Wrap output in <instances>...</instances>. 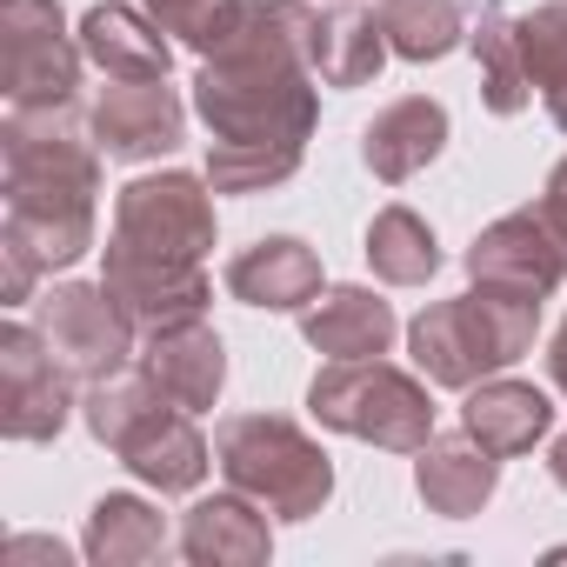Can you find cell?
I'll return each instance as SVG.
<instances>
[{"instance_id": "obj_1", "label": "cell", "mask_w": 567, "mask_h": 567, "mask_svg": "<svg viewBox=\"0 0 567 567\" xmlns=\"http://www.w3.org/2000/svg\"><path fill=\"white\" fill-rule=\"evenodd\" d=\"M315 0H207L181 48L200 54L194 114L214 194H274L308 161L321 81L308 61Z\"/></svg>"}, {"instance_id": "obj_2", "label": "cell", "mask_w": 567, "mask_h": 567, "mask_svg": "<svg viewBox=\"0 0 567 567\" xmlns=\"http://www.w3.org/2000/svg\"><path fill=\"white\" fill-rule=\"evenodd\" d=\"M101 280L127 308L141 334L200 321L214 301L207 254H214V181L187 167L141 174L114 194V227L101 247Z\"/></svg>"}, {"instance_id": "obj_3", "label": "cell", "mask_w": 567, "mask_h": 567, "mask_svg": "<svg viewBox=\"0 0 567 567\" xmlns=\"http://www.w3.org/2000/svg\"><path fill=\"white\" fill-rule=\"evenodd\" d=\"M0 247H21L41 274L74 267L94 247L101 214V141L74 107H8L0 121Z\"/></svg>"}, {"instance_id": "obj_4", "label": "cell", "mask_w": 567, "mask_h": 567, "mask_svg": "<svg viewBox=\"0 0 567 567\" xmlns=\"http://www.w3.org/2000/svg\"><path fill=\"white\" fill-rule=\"evenodd\" d=\"M81 421H87V434H94L101 447H114L121 467H127L141 487H154V494H194V487L207 481V467H214V447L200 441L194 414L174 408V401L141 374V361L121 368V374L87 381Z\"/></svg>"}, {"instance_id": "obj_5", "label": "cell", "mask_w": 567, "mask_h": 567, "mask_svg": "<svg viewBox=\"0 0 567 567\" xmlns=\"http://www.w3.org/2000/svg\"><path fill=\"white\" fill-rule=\"evenodd\" d=\"M540 341V301L534 295H507V288H474L454 301H434L408 321V354L434 388L467 394L487 374H507L514 361H527Z\"/></svg>"}, {"instance_id": "obj_6", "label": "cell", "mask_w": 567, "mask_h": 567, "mask_svg": "<svg viewBox=\"0 0 567 567\" xmlns=\"http://www.w3.org/2000/svg\"><path fill=\"white\" fill-rule=\"evenodd\" d=\"M214 467L274 520H315L334 501L328 447L288 414H227L214 427Z\"/></svg>"}, {"instance_id": "obj_7", "label": "cell", "mask_w": 567, "mask_h": 567, "mask_svg": "<svg viewBox=\"0 0 567 567\" xmlns=\"http://www.w3.org/2000/svg\"><path fill=\"white\" fill-rule=\"evenodd\" d=\"M427 388H434L427 374H408L388 354L328 361L308 381V414L328 434H348V441H368L388 454H421L434 441V394Z\"/></svg>"}, {"instance_id": "obj_8", "label": "cell", "mask_w": 567, "mask_h": 567, "mask_svg": "<svg viewBox=\"0 0 567 567\" xmlns=\"http://www.w3.org/2000/svg\"><path fill=\"white\" fill-rule=\"evenodd\" d=\"M81 34H68L61 0H0V81L8 107H74L81 94Z\"/></svg>"}, {"instance_id": "obj_9", "label": "cell", "mask_w": 567, "mask_h": 567, "mask_svg": "<svg viewBox=\"0 0 567 567\" xmlns=\"http://www.w3.org/2000/svg\"><path fill=\"white\" fill-rule=\"evenodd\" d=\"M41 334H48V348H54V361L87 388V381H101V374H121V368H134V321H127V308L107 295V280H61V288H48L41 295V321H34Z\"/></svg>"}, {"instance_id": "obj_10", "label": "cell", "mask_w": 567, "mask_h": 567, "mask_svg": "<svg viewBox=\"0 0 567 567\" xmlns=\"http://www.w3.org/2000/svg\"><path fill=\"white\" fill-rule=\"evenodd\" d=\"M74 414V374L54 361L48 334L28 321L0 328V434L8 441H54Z\"/></svg>"}, {"instance_id": "obj_11", "label": "cell", "mask_w": 567, "mask_h": 567, "mask_svg": "<svg viewBox=\"0 0 567 567\" xmlns=\"http://www.w3.org/2000/svg\"><path fill=\"white\" fill-rule=\"evenodd\" d=\"M467 274L481 288H507V295H560L567 280V247L554 240V227L540 220V207H514L501 220H487L467 247Z\"/></svg>"}, {"instance_id": "obj_12", "label": "cell", "mask_w": 567, "mask_h": 567, "mask_svg": "<svg viewBox=\"0 0 567 567\" xmlns=\"http://www.w3.org/2000/svg\"><path fill=\"white\" fill-rule=\"evenodd\" d=\"M107 161H167L187 141V101L167 81H107L87 107Z\"/></svg>"}, {"instance_id": "obj_13", "label": "cell", "mask_w": 567, "mask_h": 567, "mask_svg": "<svg viewBox=\"0 0 567 567\" xmlns=\"http://www.w3.org/2000/svg\"><path fill=\"white\" fill-rule=\"evenodd\" d=\"M227 295L240 308H260V315H308L328 295L321 254L301 234H267L227 260Z\"/></svg>"}, {"instance_id": "obj_14", "label": "cell", "mask_w": 567, "mask_h": 567, "mask_svg": "<svg viewBox=\"0 0 567 567\" xmlns=\"http://www.w3.org/2000/svg\"><path fill=\"white\" fill-rule=\"evenodd\" d=\"M134 361H141V374H147L174 408H187V414H207V408L220 401V388H227V348H220V334L207 328V315H200V321L154 328Z\"/></svg>"}, {"instance_id": "obj_15", "label": "cell", "mask_w": 567, "mask_h": 567, "mask_svg": "<svg viewBox=\"0 0 567 567\" xmlns=\"http://www.w3.org/2000/svg\"><path fill=\"white\" fill-rule=\"evenodd\" d=\"M274 514L260 501H247L240 487L227 494H200L187 514H181V554L194 567H267L274 554Z\"/></svg>"}, {"instance_id": "obj_16", "label": "cell", "mask_w": 567, "mask_h": 567, "mask_svg": "<svg viewBox=\"0 0 567 567\" xmlns=\"http://www.w3.org/2000/svg\"><path fill=\"white\" fill-rule=\"evenodd\" d=\"M81 54L87 68H101L107 81H167L174 68V41L147 8H127V0H101V8L81 14Z\"/></svg>"}, {"instance_id": "obj_17", "label": "cell", "mask_w": 567, "mask_h": 567, "mask_svg": "<svg viewBox=\"0 0 567 567\" xmlns=\"http://www.w3.org/2000/svg\"><path fill=\"white\" fill-rule=\"evenodd\" d=\"M494 487H501V454H487L467 427L461 434H434L414 454V494L441 520H474L494 501Z\"/></svg>"}, {"instance_id": "obj_18", "label": "cell", "mask_w": 567, "mask_h": 567, "mask_svg": "<svg viewBox=\"0 0 567 567\" xmlns=\"http://www.w3.org/2000/svg\"><path fill=\"white\" fill-rule=\"evenodd\" d=\"M441 147H447V107L427 101V94H401V101H388V107L361 127V161H368V174L388 181V187H401V181H414L421 167H434Z\"/></svg>"}, {"instance_id": "obj_19", "label": "cell", "mask_w": 567, "mask_h": 567, "mask_svg": "<svg viewBox=\"0 0 567 567\" xmlns=\"http://www.w3.org/2000/svg\"><path fill=\"white\" fill-rule=\"evenodd\" d=\"M461 427H467L487 454L514 461V454H534V441H547V427H554V401H547L534 381L487 374V381L467 388V401H461Z\"/></svg>"}, {"instance_id": "obj_20", "label": "cell", "mask_w": 567, "mask_h": 567, "mask_svg": "<svg viewBox=\"0 0 567 567\" xmlns=\"http://www.w3.org/2000/svg\"><path fill=\"white\" fill-rule=\"evenodd\" d=\"M301 334H308V348L315 354H328V361H368V354H388L394 348V334H401V321H394V308L374 295V288H328L308 315H301Z\"/></svg>"}, {"instance_id": "obj_21", "label": "cell", "mask_w": 567, "mask_h": 567, "mask_svg": "<svg viewBox=\"0 0 567 567\" xmlns=\"http://www.w3.org/2000/svg\"><path fill=\"white\" fill-rule=\"evenodd\" d=\"M388 34H381V14L368 8H315V41H308V61H315V81L321 87H368L381 81L388 68Z\"/></svg>"}, {"instance_id": "obj_22", "label": "cell", "mask_w": 567, "mask_h": 567, "mask_svg": "<svg viewBox=\"0 0 567 567\" xmlns=\"http://www.w3.org/2000/svg\"><path fill=\"white\" fill-rule=\"evenodd\" d=\"M81 554L94 567H141V560H161L167 554V520L154 501L141 494H101L87 507V534H81Z\"/></svg>"}, {"instance_id": "obj_23", "label": "cell", "mask_w": 567, "mask_h": 567, "mask_svg": "<svg viewBox=\"0 0 567 567\" xmlns=\"http://www.w3.org/2000/svg\"><path fill=\"white\" fill-rule=\"evenodd\" d=\"M467 48H474V61H481V101H487V114L514 121V114L534 101V81H527V61H520L514 14L501 8V0H474Z\"/></svg>"}, {"instance_id": "obj_24", "label": "cell", "mask_w": 567, "mask_h": 567, "mask_svg": "<svg viewBox=\"0 0 567 567\" xmlns=\"http://www.w3.org/2000/svg\"><path fill=\"white\" fill-rule=\"evenodd\" d=\"M368 267L388 280V288H427V280L441 274V240H434V227L414 214V207H401V200H388L374 220H368Z\"/></svg>"}, {"instance_id": "obj_25", "label": "cell", "mask_w": 567, "mask_h": 567, "mask_svg": "<svg viewBox=\"0 0 567 567\" xmlns=\"http://www.w3.org/2000/svg\"><path fill=\"white\" fill-rule=\"evenodd\" d=\"M381 34L401 61L427 68V61H447L461 41H467V8L461 0H381Z\"/></svg>"}, {"instance_id": "obj_26", "label": "cell", "mask_w": 567, "mask_h": 567, "mask_svg": "<svg viewBox=\"0 0 567 567\" xmlns=\"http://www.w3.org/2000/svg\"><path fill=\"white\" fill-rule=\"evenodd\" d=\"M520 34V61H527V81L547 107V121L567 134V0H540L514 21Z\"/></svg>"}, {"instance_id": "obj_27", "label": "cell", "mask_w": 567, "mask_h": 567, "mask_svg": "<svg viewBox=\"0 0 567 567\" xmlns=\"http://www.w3.org/2000/svg\"><path fill=\"white\" fill-rule=\"evenodd\" d=\"M534 207H540V220L554 227V240L567 247V161H554V174H547V187H540Z\"/></svg>"}, {"instance_id": "obj_28", "label": "cell", "mask_w": 567, "mask_h": 567, "mask_svg": "<svg viewBox=\"0 0 567 567\" xmlns=\"http://www.w3.org/2000/svg\"><path fill=\"white\" fill-rule=\"evenodd\" d=\"M141 8H147V14H154V21H161L174 41H181V34L200 21V8H207V0H141Z\"/></svg>"}, {"instance_id": "obj_29", "label": "cell", "mask_w": 567, "mask_h": 567, "mask_svg": "<svg viewBox=\"0 0 567 567\" xmlns=\"http://www.w3.org/2000/svg\"><path fill=\"white\" fill-rule=\"evenodd\" d=\"M28 554H41V560L68 567V547H61V540H28V534H21V540H8V560H28Z\"/></svg>"}, {"instance_id": "obj_30", "label": "cell", "mask_w": 567, "mask_h": 567, "mask_svg": "<svg viewBox=\"0 0 567 567\" xmlns=\"http://www.w3.org/2000/svg\"><path fill=\"white\" fill-rule=\"evenodd\" d=\"M547 381L567 394V321L554 328V341H547Z\"/></svg>"}, {"instance_id": "obj_31", "label": "cell", "mask_w": 567, "mask_h": 567, "mask_svg": "<svg viewBox=\"0 0 567 567\" xmlns=\"http://www.w3.org/2000/svg\"><path fill=\"white\" fill-rule=\"evenodd\" d=\"M547 474H554V487L567 494V434H554V447H547Z\"/></svg>"}]
</instances>
